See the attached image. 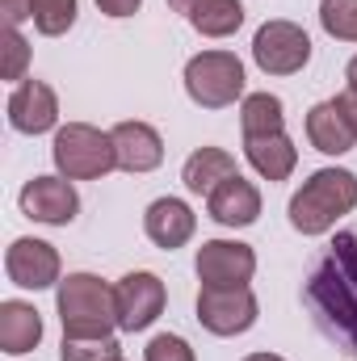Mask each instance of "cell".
Segmentation results:
<instances>
[{
	"label": "cell",
	"mask_w": 357,
	"mask_h": 361,
	"mask_svg": "<svg viewBox=\"0 0 357 361\" xmlns=\"http://www.w3.org/2000/svg\"><path fill=\"white\" fill-rule=\"evenodd\" d=\"M303 302L315 319V328L357 357V227L337 231L307 265L303 277Z\"/></svg>",
	"instance_id": "cell-1"
},
{
	"label": "cell",
	"mask_w": 357,
	"mask_h": 361,
	"mask_svg": "<svg viewBox=\"0 0 357 361\" xmlns=\"http://www.w3.org/2000/svg\"><path fill=\"white\" fill-rule=\"evenodd\" d=\"M357 206V177L349 169H320L290 197V227L298 235H324Z\"/></svg>",
	"instance_id": "cell-2"
},
{
	"label": "cell",
	"mask_w": 357,
	"mask_h": 361,
	"mask_svg": "<svg viewBox=\"0 0 357 361\" xmlns=\"http://www.w3.org/2000/svg\"><path fill=\"white\" fill-rule=\"evenodd\" d=\"M55 311L63 324V336H114L118 328V302L114 290L97 277V273H68L55 286Z\"/></svg>",
	"instance_id": "cell-3"
},
{
	"label": "cell",
	"mask_w": 357,
	"mask_h": 361,
	"mask_svg": "<svg viewBox=\"0 0 357 361\" xmlns=\"http://www.w3.org/2000/svg\"><path fill=\"white\" fill-rule=\"evenodd\" d=\"M51 160H55L59 177H68V180H101L109 169H118L114 139L105 130L89 126V122L59 126L55 143H51Z\"/></svg>",
	"instance_id": "cell-4"
},
{
	"label": "cell",
	"mask_w": 357,
	"mask_h": 361,
	"mask_svg": "<svg viewBox=\"0 0 357 361\" xmlns=\"http://www.w3.org/2000/svg\"><path fill=\"white\" fill-rule=\"evenodd\" d=\"M185 92L202 109H227L244 97V63L231 51H202L185 63Z\"/></svg>",
	"instance_id": "cell-5"
},
{
	"label": "cell",
	"mask_w": 357,
	"mask_h": 361,
	"mask_svg": "<svg viewBox=\"0 0 357 361\" xmlns=\"http://www.w3.org/2000/svg\"><path fill=\"white\" fill-rule=\"evenodd\" d=\"M198 324L210 336H240L257 324V294L248 286H202Z\"/></svg>",
	"instance_id": "cell-6"
},
{
	"label": "cell",
	"mask_w": 357,
	"mask_h": 361,
	"mask_svg": "<svg viewBox=\"0 0 357 361\" xmlns=\"http://www.w3.org/2000/svg\"><path fill=\"white\" fill-rule=\"evenodd\" d=\"M253 59L265 76H294L311 63V38L294 21H265L253 38Z\"/></svg>",
	"instance_id": "cell-7"
},
{
	"label": "cell",
	"mask_w": 357,
	"mask_h": 361,
	"mask_svg": "<svg viewBox=\"0 0 357 361\" xmlns=\"http://www.w3.org/2000/svg\"><path fill=\"white\" fill-rule=\"evenodd\" d=\"M114 302H118V332H147L160 315H164V281L147 269H135L118 277L114 286Z\"/></svg>",
	"instance_id": "cell-8"
},
{
	"label": "cell",
	"mask_w": 357,
	"mask_h": 361,
	"mask_svg": "<svg viewBox=\"0 0 357 361\" xmlns=\"http://www.w3.org/2000/svg\"><path fill=\"white\" fill-rule=\"evenodd\" d=\"M202 286H248L257 273V252L240 240H206L193 257Z\"/></svg>",
	"instance_id": "cell-9"
},
{
	"label": "cell",
	"mask_w": 357,
	"mask_h": 361,
	"mask_svg": "<svg viewBox=\"0 0 357 361\" xmlns=\"http://www.w3.org/2000/svg\"><path fill=\"white\" fill-rule=\"evenodd\" d=\"M21 214L47 227H68L80 214V193L72 189L68 177H34L21 189Z\"/></svg>",
	"instance_id": "cell-10"
},
{
	"label": "cell",
	"mask_w": 357,
	"mask_h": 361,
	"mask_svg": "<svg viewBox=\"0 0 357 361\" xmlns=\"http://www.w3.org/2000/svg\"><path fill=\"white\" fill-rule=\"evenodd\" d=\"M4 273L13 286L21 290H51L59 286V252L47 244V240H34V235H21L8 244L4 252Z\"/></svg>",
	"instance_id": "cell-11"
},
{
	"label": "cell",
	"mask_w": 357,
	"mask_h": 361,
	"mask_svg": "<svg viewBox=\"0 0 357 361\" xmlns=\"http://www.w3.org/2000/svg\"><path fill=\"white\" fill-rule=\"evenodd\" d=\"M59 122V97L47 80H21L8 97V126L21 135H47Z\"/></svg>",
	"instance_id": "cell-12"
},
{
	"label": "cell",
	"mask_w": 357,
	"mask_h": 361,
	"mask_svg": "<svg viewBox=\"0 0 357 361\" xmlns=\"http://www.w3.org/2000/svg\"><path fill=\"white\" fill-rule=\"evenodd\" d=\"M109 139H114V156L122 173H152L164 164V139L147 122H118Z\"/></svg>",
	"instance_id": "cell-13"
},
{
	"label": "cell",
	"mask_w": 357,
	"mask_h": 361,
	"mask_svg": "<svg viewBox=\"0 0 357 361\" xmlns=\"http://www.w3.org/2000/svg\"><path fill=\"white\" fill-rule=\"evenodd\" d=\"M206 210L219 227H253L261 219V189L236 173L206 197Z\"/></svg>",
	"instance_id": "cell-14"
},
{
	"label": "cell",
	"mask_w": 357,
	"mask_h": 361,
	"mask_svg": "<svg viewBox=\"0 0 357 361\" xmlns=\"http://www.w3.org/2000/svg\"><path fill=\"white\" fill-rule=\"evenodd\" d=\"M193 227H198V214H193L181 197H156V202L147 206V214H143L147 240H152L156 248H164V252L189 244V240H193Z\"/></svg>",
	"instance_id": "cell-15"
},
{
	"label": "cell",
	"mask_w": 357,
	"mask_h": 361,
	"mask_svg": "<svg viewBox=\"0 0 357 361\" xmlns=\"http://www.w3.org/2000/svg\"><path fill=\"white\" fill-rule=\"evenodd\" d=\"M307 139H311V147L324 152V156H345V152H353L357 130L349 126V118H345V109H341L337 97L311 105V114H307Z\"/></svg>",
	"instance_id": "cell-16"
},
{
	"label": "cell",
	"mask_w": 357,
	"mask_h": 361,
	"mask_svg": "<svg viewBox=\"0 0 357 361\" xmlns=\"http://www.w3.org/2000/svg\"><path fill=\"white\" fill-rule=\"evenodd\" d=\"M38 341H42V315L21 298L0 302V349L8 357H21V353H34Z\"/></svg>",
	"instance_id": "cell-17"
},
{
	"label": "cell",
	"mask_w": 357,
	"mask_h": 361,
	"mask_svg": "<svg viewBox=\"0 0 357 361\" xmlns=\"http://www.w3.org/2000/svg\"><path fill=\"white\" fill-rule=\"evenodd\" d=\"M244 156H248V164H253L265 180H286L294 169H298V147L290 143L286 130L244 139Z\"/></svg>",
	"instance_id": "cell-18"
},
{
	"label": "cell",
	"mask_w": 357,
	"mask_h": 361,
	"mask_svg": "<svg viewBox=\"0 0 357 361\" xmlns=\"http://www.w3.org/2000/svg\"><path fill=\"white\" fill-rule=\"evenodd\" d=\"M236 173H240V169H236V156H231V152H223V147H198V152L185 160L181 180H185V189H189V193L210 197L223 180L236 177Z\"/></svg>",
	"instance_id": "cell-19"
},
{
	"label": "cell",
	"mask_w": 357,
	"mask_h": 361,
	"mask_svg": "<svg viewBox=\"0 0 357 361\" xmlns=\"http://www.w3.org/2000/svg\"><path fill=\"white\" fill-rule=\"evenodd\" d=\"M240 130H244V139L286 130V105H282V97H273V92H248L244 105H240Z\"/></svg>",
	"instance_id": "cell-20"
},
{
	"label": "cell",
	"mask_w": 357,
	"mask_h": 361,
	"mask_svg": "<svg viewBox=\"0 0 357 361\" xmlns=\"http://www.w3.org/2000/svg\"><path fill=\"white\" fill-rule=\"evenodd\" d=\"M189 25H193L202 38H227V34H236V30L244 25V4H240V0H206V4L189 17Z\"/></svg>",
	"instance_id": "cell-21"
},
{
	"label": "cell",
	"mask_w": 357,
	"mask_h": 361,
	"mask_svg": "<svg viewBox=\"0 0 357 361\" xmlns=\"http://www.w3.org/2000/svg\"><path fill=\"white\" fill-rule=\"evenodd\" d=\"M80 0H34V30L42 38H59L76 25Z\"/></svg>",
	"instance_id": "cell-22"
},
{
	"label": "cell",
	"mask_w": 357,
	"mask_h": 361,
	"mask_svg": "<svg viewBox=\"0 0 357 361\" xmlns=\"http://www.w3.org/2000/svg\"><path fill=\"white\" fill-rule=\"evenodd\" d=\"M320 25H324V34H332L341 42H357V0H324Z\"/></svg>",
	"instance_id": "cell-23"
},
{
	"label": "cell",
	"mask_w": 357,
	"mask_h": 361,
	"mask_svg": "<svg viewBox=\"0 0 357 361\" xmlns=\"http://www.w3.org/2000/svg\"><path fill=\"white\" fill-rule=\"evenodd\" d=\"M109 357H122V345L114 336H92V341L63 336V349H59V361H109Z\"/></svg>",
	"instance_id": "cell-24"
},
{
	"label": "cell",
	"mask_w": 357,
	"mask_h": 361,
	"mask_svg": "<svg viewBox=\"0 0 357 361\" xmlns=\"http://www.w3.org/2000/svg\"><path fill=\"white\" fill-rule=\"evenodd\" d=\"M25 63H30V42L17 34V25L4 30V80H21L25 76Z\"/></svg>",
	"instance_id": "cell-25"
},
{
	"label": "cell",
	"mask_w": 357,
	"mask_h": 361,
	"mask_svg": "<svg viewBox=\"0 0 357 361\" xmlns=\"http://www.w3.org/2000/svg\"><path fill=\"white\" fill-rule=\"evenodd\" d=\"M143 361H198L193 357V349H189V341L185 336H152L147 341V349H143Z\"/></svg>",
	"instance_id": "cell-26"
},
{
	"label": "cell",
	"mask_w": 357,
	"mask_h": 361,
	"mask_svg": "<svg viewBox=\"0 0 357 361\" xmlns=\"http://www.w3.org/2000/svg\"><path fill=\"white\" fill-rule=\"evenodd\" d=\"M0 8H4V21L8 25H21V21L34 17V0H0Z\"/></svg>",
	"instance_id": "cell-27"
},
{
	"label": "cell",
	"mask_w": 357,
	"mask_h": 361,
	"mask_svg": "<svg viewBox=\"0 0 357 361\" xmlns=\"http://www.w3.org/2000/svg\"><path fill=\"white\" fill-rule=\"evenodd\" d=\"M139 4H143V0H97V8H101L105 17H135Z\"/></svg>",
	"instance_id": "cell-28"
},
{
	"label": "cell",
	"mask_w": 357,
	"mask_h": 361,
	"mask_svg": "<svg viewBox=\"0 0 357 361\" xmlns=\"http://www.w3.org/2000/svg\"><path fill=\"white\" fill-rule=\"evenodd\" d=\"M337 101H341V109H345V118H349V126L357 130V89H345L341 97H337Z\"/></svg>",
	"instance_id": "cell-29"
},
{
	"label": "cell",
	"mask_w": 357,
	"mask_h": 361,
	"mask_svg": "<svg viewBox=\"0 0 357 361\" xmlns=\"http://www.w3.org/2000/svg\"><path fill=\"white\" fill-rule=\"evenodd\" d=\"M202 4H206V0H169V8H173V13H185V17H193Z\"/></svg>",
	"instance_id": "cell-30"
},
{
	"label": "cell",
	"mask_w": 357,
	"mask_h": 361,
	"mask_svg": "<svg viewBox=\"0 0 357 361\" xmlns=\"http://www.w3.org/2000/svg\"><path fill=\"white\" fill-rule=\"evenodd\" d=\"M345 80H349V89H357V55L349 59V68H345Z\"/></svg>",
	"instance_id": "cell-31"
},
{
	"label": "cell",
	"mask_w": 357,
	"mask_h": 361,
	"mask_svg": "<svg viewBox=\"0 0 357 361\" xmlns=\"http://www.w3.org/2000/svg\"><path fill=\"white\" fill-rule=\"evenodd\" d=\"M244 361H286V357H277V353H248Z\"/></svg>",
	"instance_id": "cell-32"
},
{
	"label": "cell",
	"mask_w": 357,
	"mask_h": 361,
	"mask_svg": "<svg viewBox=\"0 0 357 361\" xmlns=\"http://www.w3.org/2000/svg\"><path fill=\"white\" fill-rule=\"evenodd\" d=\"M109 361H126V357H109Z\"/></svg>",
	"instance_id": "cell-33"
}]
</instances>
